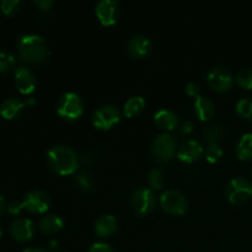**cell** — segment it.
Returning a JSON list of instances; mask_svg holds the SVG:
<instances>
[{
    "label": "cell",
    "instance_id": "obj_17",
    "mask_svg": "<svg viewBox=\"0 0 252 252\" xmlns=\"http://www.w3.org/2000/svg\"><path fill=\"white\" fill-rule=\"evenodd\" d=\"M26 107V103L20 101L16 97H10L2 101L0 105V115L6 120H12L21 113V111Z\"/></svg>",
    "mask_w": 252,
    "mask_h": 252
},
{
    "label": "cell",
    "instance_id": "obj_12",
    "mask_svg": "<svg viewBox=\"0 0 252 252\" xmlns=\"http://www.w3.org/2000/svg\"><path fill=\"white\" fill-rule=\"evenodd\" d=\"M15 84L19 91L24 95L33 93L36 89V78L34 74L26 66H20L15 71Z\"/></svg>",
    "mask_w": 252,
    "mask_h": 252
},
{
    "label": "cell",
    "instance_id": "obj_39",
    "mask_svg": "<svg viewBox=\"0 0 252 252\" xmlns=\"http://www.w3.org/2000/svg\"><path fill=\"white\" fill-rule=\"evenodd\" d=\"M25 103H26V106H27V105H29V106H30V105H33L34 100H33V98H30V100H27Z\"/></svg>",
    "mask_w": 252,
    "mask_h": 252
},
{
    "label": "cell",
    "instance_id": "obj_7",
    "mask_svg": "<svg viewBox=\"0 0 252 252\" xmlns=\"http://www.w3.org/2000/svg\"><path fill=\"white\" fill-rule=\"evenodd\" d=\"M121 113L115 106H103L98 108L93 116V125L97 129H110L116 123L120 122Z\"/></svg>",
    "mask_w": 252,
    "mask_h": 252
},
{
    "label": "cell",
    "instance_id": "obj_11",
    "mask_svg": "<svg viewBox=\"0 0 252 252\" xmlns=\"http://www.w3.org/2000/svg\"><path fill=\"white\" fill-rule=\"evenodd\" d=\"M207 80L211 88L218 93H225L233 86V76L226 69L214 68L207 75Z\"/></svg>",
    "mask_w": 252,
    "mask_h": 252
},
{
    "label": "cell",
    "instance_id": "obj_14",
    "mask_svg": "<svg viewBox=\"0 0 252 252\" xmlns=\"http://www.w3.org/2000/svg\"><path fill=\"white\" fill-rule=\"evenodd\" d=\"M202 154H203V147L196 140H189L179 149L177 158L182 162L191 164V162L198 160L202 157Z\"/></svg>",
    "mask_w": 252,
    "mask_h": 252
},
{
    "label": "cell",
    "instance_id": "obj_4",
    "mask_svg": "<svg viewBox=\"0 0 252 252\" xmlns=\"http://www.w3.org/2000/svg\"><path fill=\"white\" fill-rule=\"evenodd\" d=\"M226 197L233 204H243L252 196V185L243 177H235L226 186Z\"/></svg>",
    "mask_w": 252,
    "mask_h": 252
},
{
    "label": "cell",
    "instance_id": "obj_25",
    "mask_svg": "<svg viewBox=\"0 0 252 252\" xmlns=\"http://www.w3.org/2000/svg\"><path fill=\"white\" fill-rule=\"evenodd\" d=\"M236 112L246 120H252V100L243 98L236 103Z\"/></svg>",
    "mask_w": 252,
    "mask_h": 252
},
{
    "label": "cell",
    "instance_id": "obj_38",
    "mask_svg": "<svg viewBox=\"0 0 252 252\" xmlns=\"http://www.w3.org/2000/svg\"><path fill=\"white\" fill-rule=\"evenodd\" d=\"M49 244H51V249H56L57 246H58V243H57V241H54V240H52Z\"/></svg>",
    "mask_w": 252,
    "mask_h": 252
},
{
    "label": "cell",
    "instance_id": "obj_29",
    "mask_svg": "<svg viewBox=\"0 0 252 252\" xmlns=\"http://www.w3.org/2000/svg\"><path fill=\"white\" fill-rule=\"evenodd\" d=\"M206 155L208 162L216 164V162H218L219 160L221 159V157H223V150H221V148L219 147L218 144H212L209 145L208 149H207Z\"/></svg>",
    "mask_w": 252,
    "mask_h": 252
},
{
    "label": "cell",
    "instance_id": "obj_21",
    "mask_svg": "<svg viewBox=\"0 0 252 252\" xmlns=\"http://www.w3.org/2000/svg\"><path fill=\"white\" fill-rule=\"evenodd\" d=\"M145 101L142 96H134L130 97L129 100L126 102L125 108H123V113L127 118H132L134 116L139 115L143 110H144Z\"/></svg>",
    "mask_w": 252,
    "mask_h": 252
},
{
    "label": "cell",
    "instance_id": "obj_1",
    "mask_svg": "<svg viewBox=\"0 0 252 252\" xmlns=\"http://www.w3.org/2000/svg\"><path fill=\"white\" fill-rule=\"evenodd\" d=\"M48 165L58 175H71L78 170L79 158L71 148L66 145H56L47 154Z\"/></svg>",
    "mask_w": 252,
    "mask_h": 252
},
{
    "label": "cell",
    "instance_id": "obj_37",
    "mask_svg": "<svg viewBox=\"0 0 252 252\" xmlns=\"http://www.w3.org/2000/svg\"><path fill=\"white\" fill-rule=\"evenodd\" d=\"M24 252H47V251L42 250V249H36V248H29V249H26V250H24Z\"/></svg>",
    "mask_w": 252,
    "mask_h": 252
},
{
    "label": "cell",
    "instance_id": "obj_20",
    "mask_svg": "<svg viewBox=\"0 0 252 252\" xmlns=\"http://www.w3.org/2000/svg\"><path fill=\"white\" fill-rule=\"evenodd\" d=\"M64 223L63 219L61 218L57 214H48V216H44L43 218L39 221V229L43 231L44 234H56L63 228Z\"/></svg>",
    "mask_w": 252,
    "mask_h": 252
},
{
    "label": "cell",
    "instance_id": "obj_32",
    "mask_svg": "<svg viewBox=\"0 0 252 252\" xmlns=\"http://www.w3.org/2000/svg\"><path fill=\"white\" fill-rule=\"evenodd\" d=\"M185 90H186L187 95L192 96V97H198L199 96V88L197 84L189 83L186 85V88H185Z\"/></svg>",
    "mask_w": 252,
    "mask_h": 252
},
{
    "label": "cell",
    "instance_id": "obj_33",
    "mask_svg": "<svg viewBox=\"0 0 252 252\" xmlns=\"http://www.w3.org/2000/svg\"><path fill=\"white\" fill-rule=\"evenodd\" d=\"M36 6L38 7L42 11H48V10L52 9V6L54 5V2L52 0H36L34 1Z\"/></svg>",
    "mask_w": 252,
    "mask_h": 252
},
{
    "label": "cell",
    "instance_id": "obj_9",
    "mask_svg": "<svg viewBox=\"0 0 252 252\" xmlns=\"http://www.w3.org/2000/svg\"><path fill=\"white\" fill-rule=\"evenodd\" d=\"M22 206L31 213H46L49 208V197L42 191H31L25 196Z\"/></svg>",
    "mask_w": 252,
    "mask_h": 252
},
{
    "label": "cell",
    "instance_id": "obj_16",
    "mask_svg": "<svg viewBox=\"0 0 252 252\" xmlns=\"http://www.w3.org/2000/svg\"><path fill=\"white\" fill-rule=\"evenodd\" d=\"M117 228V219L113 216H111V214L101 216L95 223V233L97 234L100 238H107V236H111L112 234L116 233Z\"/></svg>",
    "mask_w": 252,
    "mask_h": 252
},
{
    "label": "cell",
    "instance_id": "obj_34",
    "mask_svg": "<svg viewBox=\"0 0 252 252\" xmlns=\"http://www.w3.org/2000/svg\"><path fill=\"white\" fill-rule=\"evenodd\" d=\"M7 209H9L10 213L14 214V216H16V214H19L20 212H21L22 209H24V206H22V202L14 201V202H11V203L9 204Z\"/></svg>",
    "mask_w": 252,
    "mask_h": 252
},
{
    "label": "cell",
    "instance_id": "obj_3",
    "mask_svg": "<svg viewBox=\"0 0 252 252\" xmlns=\"http://www.w3.org/2000/svg\"><path fill=\"white\" fill-rule=\"evenodd\" d=\"M58 115L68 121H75L81 117L84 112V105L80 96L74 93H66L61 97L58 103Z\"/></svg>",
    "mask_w": 252,
    "mask_h": 252
},
{
    "label": "cell",
    "instance_id": "obj_28",
    "mask_svg": "<svg viewBox=\"0 0 252 252\" xmlns=\"http://www.w3.org/2000/svg\"><path fill=\"white\" fill-rule=\"evenodd\" d=\"M236 81L243 89H252V69H243L236 76Z\"/></svg>",
    "mask_w": 252,
    "mask_h": 252
},
{
    "label": "cell",
    "instance_id": "obj_22",
    "mask_svg": "<svg viewBox=\"0 0 252 252\" xmlns=\"http://www.w3.org/2000/svg\"><path fill=\"white\" fill-rule=\"evenodd\" d=\"M236 155L240 160H249L252 158V133H246L241 137L236 147Z\"/></svg>",
    "mask_w": 252,
    "mask_h": 252
},
{
    "label": "cell",
    "instance_id": "obj_23",
    "mask_svg": "<svg viewBox=\"0 0 252 252\" xmlns=\"http://www.w3.org/2000/svg\"><path fill=\"white\" fill-rule=\"evenodd\" d=\"M224 129L220 126H209L206 130H204V138L209 145L212 144H218L220 138L223 137Z\"/></svg>",
    "mask_w": 252,
    "mask_h": 252
},
{
    "label": "cell",
    "instance_id": "obj_24",
    "mask_svg": "<svg viewBox=\"0 0 252 252\" xmlns=\"http://www.w3.org/2000/svg\"><path fill=\"white\" fill-rule=\"evenodd\" d=\"M148 182L154 189H161L165 185L164 172L160 169L150 170L148 174Z\"/></svg>",
    "mask_w": 252,
    "mask_h": 252
},
{
    "label": "cell",
    "instance_id": "obj_41",
    "mask_svg": "<svg viewBox=\"0 0 252 252\" xmlns=\"http://www.w3.org/2000/svg\"><path fill=\"white\" fill-rule=\"evenodd\" d=\"M251 174H252V170H251Z\"/></svg>",
    "mask_w": 252,
    "mask_h": 252
},
{
    "label": "cell",
    "instance_id": "obj_30",
    "mask_svg": "<svg viewBox=\"0 0 252 252\" xmlns=\"http://www.w3.org/2000/svg\"><path fill=\"white\" fill-rule=\"evenodd\" d=\"M76 181H78L79 186L84 189V191H90L93 189V179H91L90 175L88 174H79L76 176Z\"/></svg>",
    "mask_w": 252,
    "mask_h": 252
},
{
    "label": "cell",
    "instance_id": "obj_5",
    "mask_svg": "<svg viewBox=\"0 0 252 252\" xmlns=\"http://www.w3.org/2000/svg\"><path fill=\"white\" fill-rule=\"evenodd\" d=\"M176 152V140L167 133L155 138L152 144V154L158 161L166 162L174 158Z\"/></svg>",
    "mask_w": 252,
    "mask_h": 252
},
{
    "label": "cell",
    "instance_id": "obj_27",
    "mask_svg": "<svg viewBox=\"0 0 252 252\" xmlns=\"http://www.w3.org/2000/svg\"><path fill=\"white\" fill-rule=\"evenodd\" d=\"M16 64V58L11 53L5 51H0V73L7 71L14 68Z\"/></svg>",
    "mask_w": 252,
    "mask_h": 252
},
{
    "label": "cell",
    "instance_id": "obj_15",
    "mask_svg": "<svg viewBox=\"0 0 252 252\" xmlns=\"http://www.w3.org/2000/svg\"><path fill=\"white\" fill-rule=\"evenodd\" d=\"M152 49V42L144 36H134L128 43V52L134 58H144Z\"/></svg>",
    "mask_w": 252,
    "mask_h": 252
},
{
    "label": "cell",
    "instance_id": "obj_10",
    "mask_svg": "<svg viewBox=\"0 0 252 252\" xmlns=\"http://www.w3.org/2000/svg\"><path fill=\"white\" fill-rule=\"evenodd\" d=\"M120 5L116 0H102L96 5V16L103 26H112L117 22Z\"/></svg>",
    "mask_w": 252,
    "mask_h": 252
},
{
    "label": "cell",
    "instance_id": "obj_35",
    "mask_svg": "<svg viewBox=\"0 0 252 252\" xmlns=\"http://www.w3.org/2000/svg\"><path fill=\"white\" fill-rule=\"evenodd\" d=\"M192 130H193V125H192L191 122H185L184 125L181 126V132L184 133V134H189Z\"/></svg>",
    "mask_w": 252,
    "mask_h": 252
},
{
    "label": "cell",
    "instance_id": "obj_2",
    "mask_svg": "<svg viewBox=\"0 0 252 252\" xmlns=\"http://www.w3.org/2000/svg\"><path fill=\"white\" fill-rule=\"evenodd\" d=\"M19 54L27 63H41L49 56V49L44 38L37 34H26L19 41Z\"/></svg>",
    "mask_w": 252,
    "mask_h": 252
},
{
    "label": "cell",
    "instance_id": "obj_13",
    "mask_svg": "<svg viewBox=\"0 0 252 252\" xmlns=\"http://www.w3.org/2000/svg\"><path fill=\"white\" fill-rule=\"evenodd\" d=\"M10 234L17 241H27L33 236L34 224L26 218L16 219L10 226Z\"/></svg>",
    "mask_w": 252,
    "mask_h": 252
},
{
    "label": "cell",
    "instance_id": "obj_31",
    "mask_svg": "<svg viewBox=\"0 0 252 252\" xmlns=\"http://www.w3.org/2000/svg\"><path fill=\"white\" fill-rule=\"evenodd\" d=\"M89 252H113L110 245L105 243H96L90 248Z\"/></svg>",
    "mask_w": 252,
    "mask_h": 252
},
{
    "label": "cell",
    "instance_id": "obj_36",
    "mask_svg": "<svg viewBox=\"0 0 252 252\" xmlns=\"http://www.w3.org/2000/svg\"><path fill=\"white\" fill-rule=\"evenodd\" d=\"M4 208H5V198L0 194V214L2 213Z\"/></svg>",
    "mask_w": 252,
    "mask_h": 252
},
{
    "label": "cell",
    "instance_id": "obj_6",
    "mask_svg": "<svg viewBox=\"0 0 252 252\" xmlns=\"http://www.w3.org/2000/svg\"><path fill=\"white\" fill-rule=\"evenodd\" d=\"M160 206L166 213L172 216H184L187 211V202L180 192L169 189L160 197Z\"/></svg>",
    "mask_w": 252,
    "mask_h": 252
},
{
    "label": "cell",
    "instance_id": "obj_26",
    "mask_svg": "<svg viewBox=\"0 0 252 252\" xmlns=\"http://www.w3.org/2000/svg\"><path fill=\"white\" fill-rule=\"evenodd\" d=\"M22 6L21 0H2L0 2V7H1L2 12L7 16H11L15 15L20 10V7Z\"/></svg>",
    "mask_w": 252,
    "mask_h": 252
},
{
    "label": "cell",
    "instance_id": "obj_19",
    "mask_svg": "<svg viewBox=\"0 0 252 252\" xmlns=\"http://www.w3.org/2000/svg\"><path fill=\"white\" fill-rule=\"evenodd\" d=\"M154 121L158 127L162 130H172L179 125L177 116L169 110L158 111L154 115Z\"/></svg>",
    "mask_w": 252,
    "mask_h": 252
},
{
    "label": "cell",
    "instance_id": "obj_18",
    "mask_svg": "<svg viewBox=\"0 0 252 252\" xmlns=\"http://www.w3.org/2000/svg\"><path fill=\"white\" fill-rule=\"evenodd\" d=\"M194 112L201 121H208L214 116V103L208 97L199 95L194 101Z\"/></svg>",
    "mask_w": 252,
    "mask_h": 252
},
{
    "label": "cell",
    "instance_id": "obj_8",
    "mask_svg": "<svg viewBox=\"0 0 252 252\" xmlns=\"http://www.w3.org/2000/svg\"><path fill=\"white\" fill-rule=\"evenodd\" d=\"M132 207L138 216L150 213L155 207V196L152 189H139L132 196Z\"/></svg>",
    "mask_w": 252,
    "mask_h": 252
},
{
    "label": "cell",
    "instance_id": "obj_40",
    "mask_svg": "<svg viewBox=\"0 0 252 252\" xmlns=\"http://www.w3.org/2000/svg\"><path fill=\"white\" fill-rule=\"evenodd\" d=\"M0 238H1V228H0Z\"/></svg>",
    "mask_w": 252,
    "mask_h": 252
}]
</instances>
